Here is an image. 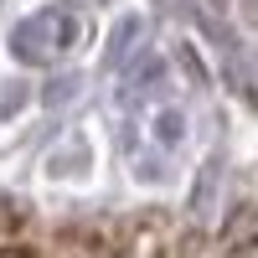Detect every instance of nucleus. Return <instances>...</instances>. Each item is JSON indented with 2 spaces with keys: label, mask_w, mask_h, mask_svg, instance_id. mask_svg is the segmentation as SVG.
Listing matches in <instances>:
<instances>
[{
  "label": "nucleus",
  "mask_w": 258,
  "mask_h": 258,
  "mask_svg": "<svg viewBox=\"0 0 258 258\" xmlns=\"http://www.w3.org/2000/svg\"><path fill=\"white\" fill-rule=\"evenodd\" d=\"M73 41H78V21L68 11H36L26 21H16L11 52H16V62H26V68H47V62H57Z\"/></svg>",
  "instance_id": "nucleus-1"
},
{
  "label": "nucleus",
  "mask_w": 258,
  "mask_h": 258,
  "mask_svg": "<svg viewBox=\"0 0 258 258\" xmlns=\"http://www.w3.org/2000/svg\"><path fill=\"white\" fill-rule=\"evenodd\" d=\"M145 36V21L140 16H119V26H114V36H109V52H103V62L119 73V68H129V57H135V41Z\"/></svg>",
  "instance_id": "nucleus-2"
},
{
  "label": "nucleus",
  "mask_w": 258,
  "mask_h": 258,
  "mask_svg": "<svg viewBox=\"0 0 258 258\" xmlns=\"http://www.w3.org/2000/svg\"><path fill=\"white\" fill-rule=\"evenodd\" d=\"M150 129H155V140H160L165 150H176V145L186 140V114H181V109H155V114H150Z\"/></svg>",
  "instance_id": "nucleus-3"
},
{
  "label": "nucleus",
  "mask_w": 258,
  "mask_h": 258,
  "mask_svg": "<svg viewBox=\"0 0 258 258\" xmlns=\"http://www.w3.org/2000/svg\"><path fill=\"white\" fill-rule=\"evenodd\" d=\"M78 88H83V78H78V73H68V78H52L41 98H47V109H62V103H73V98H78Z\"/></svg>",
  "instance_id": "nucleus-4"
},
{
  "label": "nucleus",
  "mask_w": 258,
  "mask_h": 258,
  "mask_svg": "<svg viewBox=\"0 0 258 258\" xmlns=\"http://www.w3.org/2000/svg\"><path fill=\"white\" fill-rule=\"evenodd\" d=\"M21 103H26V88L21 83H0V119H11Z\"/></svg>",
  "instance_id": "nucleus-5"
}]
</instances>
